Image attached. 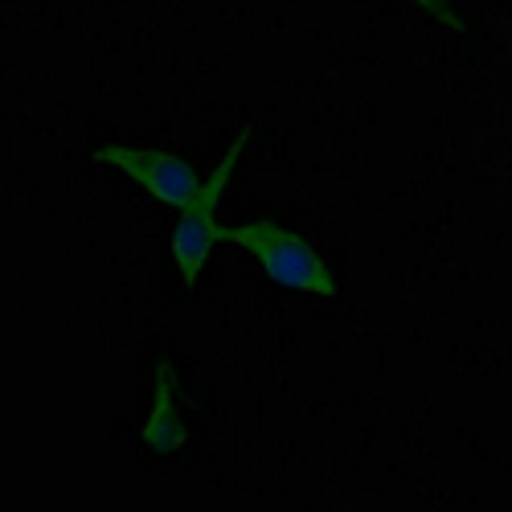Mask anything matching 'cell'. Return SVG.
Here are the masks:
<instances>
[{
    "instance_id": "obj_1",
    "label": "cell",
    "mask_w": 512,
    "mask_h": 512,
    "mask_svg": "<svg viewBox=\"0 0 512 512\" xmlns=\"http://www.w3.org/2000/svg\"><path fill=\"white\" fill-rule=\"evenodd\" d=\"M222 242H234L242 250H250L259 267L279 283V287H291V291H316L324 300L336 295V279L332 271L324 267L320 254L283 226H271V222H246V226H222Z\"/></svg>"
},
{
    "instance_id": "obj_2",
    "label": "cell",
    "mask_w": 512,
    "mask_h": 512,
    "mask_svg": "<svg viewBox=\"0 0 512 512\" xmlns=\"http://www.w3.org/2000/svg\"><path fill=\"white\" fill-rule=\"evenodd\" d=\"M246 136H250V127H242V132H238L234 148L226 152V160H222L218 168H213V177L205 181V189L197 193V201L185 209L181 226L173 230V259H177V267H181L185 287L197 283V275H201V267H205V254L222 242L218 201H222V189H226V181H230V173H234V164H238V156H242V148H246Z\"/></svg>"
},
{
    "instance_id": "obj_3",
    "label": "cell",
    "mask_w": 512,
    "mask_h": 512,
    "mask_svg": "<svg viewBox=\"0 0 512 512\" xmlns=\"http://www.w3.org/2000/svg\"><path fill=\"white\" fill-rule=\"evenodd\" d=\"M103 164L123 168L132 181H140L160 205L168 209H189L197 201V193L205 189L201 177L193 173V164L168 156V152H136V148H99Z\"/></svg>"
},
{
    "instance_id": "obj_4",
    "label": "cell",
    "mask_w": 512,
    "mask_h": 512,
    "mask_svg": "<svg viewBox=\"0 0 512 512\" xmlns=\"http://www.w3.org/2000/svg\"><path fill=\"white\" fill-rule=\"evenodd\" d=\"M144 443L164 455L185 443V426L177 418V373L168 361H160L156 369V406H152V418L144 422Z\"/></svg>"
},
{
    "instance_id": "obj_5",
    "label": "cell",
    "mask_w": 512,
    "mask_h": 512,
    "mask_svg": "<svg viewBox=\"0 0 512 512\" xmlns=\"http://www.w3.org/2000/svg\"><path fill=\"white\" fill-rule=\"evenodd\" d=\"M414 5H422L426 13H435L439 21H447V25L455 29V33H463V21H459V17L451 13V5H447V0H414Z\"/></svg>"
}]
</instances>
